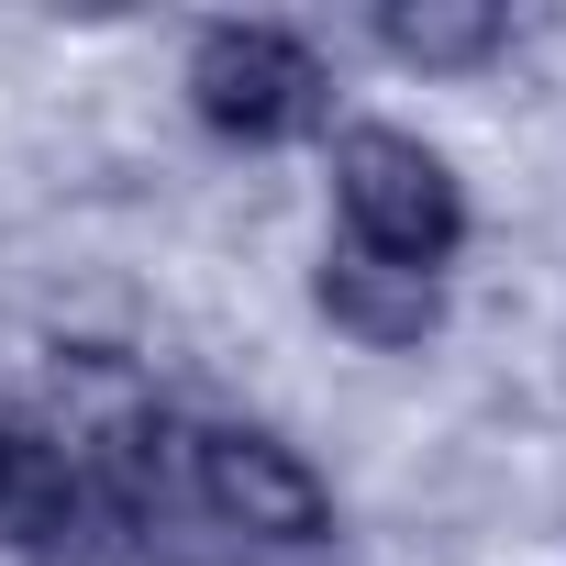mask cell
<instances>
[{
  "instance_id": "cell-1",
  "label": "cell",
  "mask_w": 566,
  "mask_h": 566,
  "mask_svg": "<svg viewBox=\"0 0 566 566\" xmlns=\"http://www.w3.org/2000/svg\"><path fill=\"white\" fill-rule=\"evenodd\" d=\"M334 200L356 222V255H389V266H444L467 244V189L455 167L422 145V134H389V123H356L334 145Z\"/></svg>"
},
{
  "instance_id": "cell-2",
  "label": "cell",
  "mask_w": 566,
  "mask_h": 566,
  "mask_svg": "<svg viewBox=\"0 0 566 566\" xmlns=\"http://www.w3.org/2000/svg\"><path fill=\"white\" fill-rule=\"evenodd\" d=\"M189 101H200L211 134L277 145V134H301L323 112V56L301 34H277V23H211L200 56H189Z\"/></svg>"
},
{
  "instance_id": "cell-3",
  "label": "cell",
  "mask_w": 566,
  "mask_h": 566,
  "mask_svg": "<svg viewBox=\"0 0 566 566\" xmlns=\"http://www.w3.org/2000/svg\"><path fill=\"white\" fill-rule=\"evenodd\" d=\"M189 500L222 522V533H255V544H323L334 533V489L277 444V433H189Z\"/></svg>"
},
{
  "instance_id": "cell-4",
  "label": "cell",
  "mask_w": 566,
  "mask_h": 566,
  "mask_svg": "<svg viewBox=\"0 0 566 566\" xmlns=\"http://www.w3.org/2000/svg\"><path fill=\"white\" fill-rule=\"evenodd\" d=\"M312 301L334 312V334H356L367 356H411L433 323H444V290L422 266H389V255H356V244H334L323 266H312Z\"/></svg>"
},
{
  "instance_id": "cell-5",
  "label": "cell",
  "mask_w": 566,
  "mask_h": 566,
  "mask_svg": "<svg viewBox=\"0 0 566 566\" xmlns=\"http://www.w3.org/2000/svg\"><path fill=\"white\" fill-rule=\"evenodd\" d=\"M0 533L12 544H67L78 533V467L23 422H0Z\"/></svg>"
},
{
  "instance_id": "cell-6",
  "label": "cell",
  "mask_w": 566,
  "mask_h": 566,
  "mask_svg": "<svg viewBox=\"0 0 566 566\" xmlns=\"http://www.w3.org/2000/svg\"><path fill=\"white\" fill-rule=\"evenodd\" d=\"M500 12L489 0H400V12H378V45L400 67H489L500 56Z\"/></svg>"
}]
</instances>
